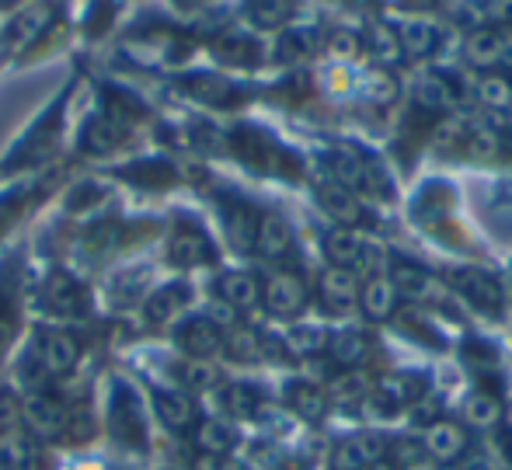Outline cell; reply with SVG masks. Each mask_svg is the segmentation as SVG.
I'll use <instances>...</instances> for the list:
<instances>
[{"mask_svg": "<svg viewBox=\"0 0 512 470\" xmlns=\"http://www.w3.org/2000/svg\"><path fill=\"white\" fill-rule=\"evenodd\" d=\"M324 255L335 262V269H356V272H377L384 251L366 237L352 234V230H331L324 241Z\"/></svg>", "mask_w": 512, "mask_h": 470, "instance_id": "obj_1", "label": "cell"}, {"mask_svg": "<svg viewBox=\"0 0 512 470\" xmlns=\"http://www.w3.org/2000/svg\"><path fill=\"white\" fill-rule=\"evenodd\" d=\"M112 425H115V439L133 450H140L147 443V425H143V408L140 397L133 394V387L122 380H115V394H112Z\"/></svg>", "mask_w": 512, "mask_h": 470, "instance_id": "obj_2", "label": "cell"}, {"mask_svg": "<svg viewBox=\"0 0 512 470\" xmlns=\"http://www.w3.org/2000/svg\"><path fill=\"white\" fill-rule=\"evenodd\" d=\"M28 359L39 366L46 380L49 376H67L77 366V359H81V345L70 335H42L35 342V349L28 352Z\"/></svg>", "mask_w": 512, "mask_h": 470, "instance_id": "obj_3", "label": "cell"}, {"mask_svg": "<svg viewBox=\"0 0 512 470\" xmlns=\"http://www.w3.org/2000/svg\"><path fill=\"white\" fill-rule=\"evenodd\" d=\"M67 408L49 394H32L21 404V422L28 425V432L39 439H56L67 432Z\"/></svg>", "mask_w": 512, "mask_h": 470, "instance_id": "obj_4", "label": "cell"}, {"mask_svg": "<svg viewBox=\"0 0 512 470\" xmlns=\"http://www.w3.org/2000/svg\"><path fill=\"white\" fill-rule=\"evenodd\" d=\"M453 282H457V289L474 303V307L492 310V314H499V310L506 307V286H502L492 272L464 269V272H457V276H453Z\"/></svg>", "mask_w": 512, "mask_h": 470, "instance_id": "obj_5", "label": "cell"}, {"mask_svg": "<svg viewBox=\"0 0 512 470\" xmlns=\"http://www.w3.org/2000/svg\"><path fill=\"white\" fill-rule=\"evenodd\" d=\"M425 450H429V457L439 460V464H453V460H460L467 453L464 425L436 418V422L425 429Z\"/></svg>", "mask_w": 512, "mask_h": 470, "instance_id": "obj_6", "label": "cell"}, {"mask_svg": "<svg viewBox=\"0 0 512 470\" xmlns=\"http://www.w3.org/2000/svg\"><path fill=\"white\" fill-rule=\"evenodd\" d=\"M265 307H269L276 317L300 314V310L307 307V286L297 276L279 272V276H272L265 282Z\"/></svg>", "mask_w": 512, "mask_h": 470, "instance_id": "obj_7", "label": "cell"}, {"mask_svg": "<svg viewBox=\"0 0 512 470\" xmlns=\"http://www.w3.org/2000/svg\"><path fill=\"white\" fill-rule=\"evenodd\" d=\"M42 303L60 317H81L88 300H84V289L77 286L74 279L56 272V276H49L46 286H42Z\"/></svg>", "mask_w": 512, "mask_h": 470, "instance_id": "obj_8", "label": "cell"}, {"mask_svg": "<svg viewBox=\"0 0 512 470\" xmlns=\"http://www.w3.org/2000/svg\"><path fill=\"white\" fill-rule=\"evenodd\" d=\"M317 289H321V303L331 314H349L359 303V286L349 269H328L321 276V286Z\"/></svg>", "mask_w": 512, "mask_h": 470, "instance_id": "obj_9", "label": "cell"}, {"mask_svg": "<svg viewBox=\"0 0 512 470\" xmlns=\"http://www.w3.org/2000/svg\"><path fill=\"white\" fill-rule=\"evenodd\" d=\"M178 342H182V349L189 352L192 359H199V363L213 359L216 352L223 349L220 328H216V321H209V317H196V321L185 324V328L178 331Z\"/></svg>", "mask_w": 512, "mask_h": 470, "instance_id": "obj_10", "label": "cell"}, {"mask_svg": "<svg viewBox=\"0 0 512 470\" xmlns=\"http://www.w3.org/2000/svg\"><path fill=\"white\" fill-rule=\"evenodd\" d=\"M49 18H53V4H39V7H28V11H21L18 18L11 21V28L4 32V49H7V53H18V49H25L35 35H42V28L49 25Z\"/></svg>", "mask_w": 512, "mask_h": 470, "instance_id": "obj_11", "label": "cell"}, {"mask_svg": "<svg viewBox=\"0 0 512 470\" xmlns=\"http://www.w3.org/2000/svg\"><path fill=\"white\" fill-rule=\"evenodd\" d=\"M464 53L474 67H499V63H506L512 56V39L502 32H474L467 39Z\"/></svg>", "mask_w": 512, "mask_h": 470, "instance_id": "obj_12", "label": "cell"}, {"mask_svg": "<svg viewBox=\"0 0 512 470\" xmlns=\"http://www.w3.org/2000/svg\"><path fill=\"white\" fill-rule=\"evenodd\" d=\"M387 443L380 436H356L335 450V470H363L384 460Z\"/></svg>", "mask_w": 512, "mask_h": 470, "instance_id": "obj_13", "label": "cell"}, {"mask_svg": "<svg viewBox=\"0 0 512 470\" xmlns=\"http://www.w3.org/2000/svg\"><path fill=\"white\" fill-rule=\"evenodd\" d=\"M154 411L168 429H196V404L182 390H157Z\"/></svg>", "mask_w": 512, "mask_h": 470, "instance_id": "obj_14", "label": "cell"}, {"mask_svg": "<svg viewBox=\"0 0 512 470\" xmlns=\"http://www.w3.org/2000/svg\"><path fill=\"white\" fill-rule=\"evenodd\" d=\"M377 401L387 408H405V404L422 401V380L411 373H387L377 380Z\"/></svg>", "mask_w": 512, "mask_h": 470, "instance_id": "obj_15", "label": "cell"}, {"mask_svg": "<svg viewBox=\"0 0 512 470\" xmlns=\"http://www.w3.org/2000/svg\"><path fill=\"white\" fill-rule=\"evenodd\" d=\"M321 206H324V213L331 216V220H338L342 227H356L359 220H363V206L356 202V195L349 192L345 185H338V182H328V185H321Z\"/></svg>", "mask_w": 512, "mask_h": 470, "instance_id": "obj_16", "label": "cell"}, {"mask_svg": "<svg viewBox=\"0 0 512 470\" xmlns=\"http://www.w3.org/2000/svg\"><path fill=\"white\" fill-rule=\"evenodd\" d=\"M192 300V289L185 282H171V286H161L154 296L147 300V317L150 321H168V317L182 314Z\"/></svg>", "mask_w": 512, "mask_h": 470, "instance_id": "obj_17", "label": "cell"}, {"mask_svg": "<svg viewBox=\"0 0 512 470\" xmlns=\"http://www.w3.org/2000/svg\"><path fill=\"white\" fill-rule=\"evenodd\" d=\"M227 237L237 251H255L258 244V216L241 202L227 206Z\"/></svg>", "mask_w": 512, "mask_h": 470, "instance_id": "obj_18", "label": "cell"}, {"mask_svg": "<svg viewBox=\"0 0 512 470\" xmlns=\"http://www.w3.org/2000/svg\"><path fill=\"white\" fill-rule=\"evenodd\" d=\"M290 223L283 220V216H262L258 220V244L255 248L262 251L265 258H283L286 251H290Z\"/></svg>", "mask_w": 512, "mask_h": 470, "instance_id": "obj_19", "label": "cell"}, {"mask_svg": "<svg viewBox=\"0 0 512 470\" xmlns=\"http://www.w3.org/2000/svg\"><path fill=\"white\" fill-rule=\"evenodd\" d=\"M391 286L398 289L401 296H408V300H429L432 293H436V282L425 269H418V265L411 262H398L394 265V279Z\"/></svg>", "mask_w": 512, "mask_h": 470, "instance_id": "obj_20", "label": "cell"}, {"mask_svg": "<svg viewBox=\"0 0 512 470\" xmlns=\"http://www.w3.org/2000/svg\"><path fill=\"white\" fill-rule=\"evenodd\" d=\"M394 300H398V289H394L387 279H370L363 286V293H359V303H363L370 321H387L394 310Z\"/></svg>", "mask_w": 512, "mask_h": 470, "instance_id": "obj_21", "label": "cell"}, {"mask_svg": "<svg viewBox=\"0 0 512 470\" xmlns=\"http://www.w3.org/2000/svg\"><path fill=\"white\" fill-rule=\"evenodd\" d=\"M209 258H213V251H209V241L199 230H182L171 241V262L175 265H203Z\"/></svg>", "mask_w": 512, "mask_h": 470, "instance_id": "obj_22", "label": "cell"}, {"mask_svg": "<svg viewBox=\"0 0 512 470\" xmlns=\"http://www.w3.org/2000/svg\"><path fill=\"white\" fill-rule=\"evenodd\" d=\"M286 401H290V408L297 411L300 418H307V422H321L324 411H328L324 394L317 387H310V383H290V387H286Z\"/></svg>", "mask_w": 512, "mask_h": 470, "instance_id": "obj_23", "label": "cell"}, {"mask_svg": "<svg viewBox=\"0 0 512 470\" xmlns=\"http://www.w3.org/2000/svg\"><path fill=\"white\" fill-rule=\"evenodd\" d=\"M328 356H331V363L342 366V370H356V366H363L366 356H370V345L359 335H335V338H328Z\"/></svg>", "mask_w": 512, "mask_h": 470, "instance_id": "obj_24", "label": "cell"}, {"mask_svg": "<svg viewBox=\"0 0 512 470\" xmlns=\"http://www.w3.org/2000/svg\"><path fill=\"white\" fill-rule=\"evenodd\" d=\"M196 446L206 453V457H227V453L234 450V429L223 422H199Z\"/></svg>", "mask_w": 512, "mask_h": 470, "instance_id": "obj_25", "label": "cell"}, {"mask_svg": "<svg viewBox=\"0 0 512 470\" xmlns=\"http://www.w3.org/2000/svg\"><path fill=\"white\" fill-rule=\"evenodd\" d=\"M220 296L230 310L251 307V303L258 300V282L251 276H244V272H227V276L220 279Z\"/></svg>", "mask_w": 512, "mask_h": 470, "instance_id": "obj_26", "label": "cell"}, {"mask_svg": "<svg viewBox=\"0 0 512 470\" xmlns=\"http://www.w3.org/2000/svg\"><path fill=\"white\" fill-rule=\"evenodd\" d=\"M122 140V129L119 122L112 119V115H102V119H91L88 129H84V147L95 150V154H108V150H115Z\"/></svg>", "mask_w": 512, "mask_h": 470, "instance_id": "obj_27", "label": "cell"}, {"mask_svg": "<svg viewBox=\"0 0 512 470\" xmlns=\"http://www.w3.org/2000/svg\"><path fill=\"white\" fill-rule=\"evenodd\" d=\"M464 418H467V425H474V429H492V425H499V418H502V404L495 401L492 394L481 390V394L467 397Z\"/></svg>", "mask_w": 512, "mask_h": 470, "instance_id": "obj_28", "label": "cell"}, {"mask_svg": "<svg viewBox=\"0 0 512 470\" xmlns=\"http://www.w3.org/2000/svg\"><path fill=\"white\" fill-rule=\"evenodd\" d=\"M220 404L230 418H248L258 411V390L248 387V383H230L220 394Z\"/></svg>", "mask_w": 512, "mask_h": 470, "instance_id": "obj_29", "label": "cell"}, {"mask_svg": "<svg viewBox=\"0 0 512 470\" xmlns=\"http://www.w3.org/2000/svg\"><path fill=\"white\" fill-rule=\"evenodd\" d=\"M398 39L408 56H429L432 46H436V28H432L429 21H408Z\"/></svg>", "mask_w": 512, "mask_h": 470, "instance_id": "obj_30", "label": "cell"}, {"mask_svg": "<svg viewBox=\"0 0 512 470\" xmlns=\"http://www.w3.org/2000/svg\"><path fill=\"white\" fill-rule=\"evenodd\" d=\"M286 349L297 352V356H317L321 349H328V335L314 324H304V328H293L286 335Z\"/></svg>", "mask_w": 512, "mask_h": 470, "instance_id": "obj_31", "label": "cell"}, {"mask_svg": "<svg viewBox=\"0 0 512 470\" xmlns=\"http://www.w3.org/2000/svg\"><path fill=\"white\" fill-rule=\"evenodd\" d=\"M415 98H418V105L429 108V112H443L453 101V91H450V84L439 81V77H425V81H418Z\"/></svg>", "mask_w": 512, "mask_h": 470, "instance_id": "obj_32", "label": "cell"}, {"mask_svg": "<svg viewBox=\"0 0 512 470\" xmlns=\"http://www.w3.org/2000/svg\"><path fill=\"white\" fill-rule=\"evenodd\" d=\"M227 352H230V359H237V363H255V359L262 356V345H258L255 331L234 328L227 335Z\"/></svg>", "mask_w": 512, "mask_h": 470, "instance_id": "obj_33", "label": "cell"}, {"mask_svg": "<svg viewBox=\"0 0 512 470\" xmlns=\"http://www.w3.org/2000/svg\"><path fill=\"white\" fill-rule=\"evenodd\" d=\"M290 14V0H251V18L262 28H276Z\"/></svg>", "mask_w": 512, "mask_h": 470, "instance_id": "obj_34", "label": "cell"}, {"mask_svg": "<svg viewBox=\"0 0 512 470\" xmlns=\"http://www.w3.org/2000/svg\"><path fill=\"white\" fill-rule=\"evenodd\" d=\"M478 98L485 101L488 108H509L512 105V84L506 77H485L478 84Z\"/></svg>", "mask_w": 512, "mask_h": 470, "instance_id": "obj_35", "label": "cell"}, {"mask_svg": "<svg viewBox=\"0 0 512 470\" xmlns=\"http://www.w3.org/2000/svg\"><path fill=\"white\" fill-rule=\"evenodd\" d=\"M178 370V380L185 383L189 390H209L216 383V373L209 370V366H203L199 359H192V363H182V366H175Z\"/></svg>", "mask_w": 512, "mask_h": 470, "instance_id": "obj_36", "label": "cell"}, {"mask_svg": "<svg viewBox=\"0 0 512 470\" xmlns=\"http://www.w3.org/2000/svg\"><path fill=\"white\" fill-rule=\"evenodd\" d=\"M335 394L342 401H359V397H370V380L356 370H345L342 376L335 380Z\"/></svg>", "mask_w": 512, "mask_h": 470, "instance_id": "obj_37", "label": "cell"}, {"mask_svg": "<svg viewBox=\"0 0 512 470\" xmlns=\"http://www.w3.org/2000/svg\"><path fill=\"white\" fill-rule=\"evenodd\" d=\"M0 470H39L35 457L21 446H0Z\"/></svg>", "mask_w": 512, "mask_h": 470, "instance_id": "obj_38", "label": "cell"}, {"mask_svg": "<svg viewBox=\"0 0 512 470\" xmlns=\"http://www.w3.org/2000/svg\"><path fill=\"white\" fill-rule=\"evenodd\" d=\"M115 244V230L112 227H95V230H88L84 234V241H81V248L88 251V255H105L108 248Z\"/></svg>", "mask_w": 512, "mask_h": 470, "instance_id": "obj_39", "label": "cell"}, {"mask_svg": "<svg viewBox=\"0 0 512 470\" xmlns=\"http://www.w3.org/2000/svg\"><path fill=\"white\" fill-rule=\"evenodd\" d=\"M18 415H21V408H18V401H14V394L7 387H0V432H4Z\"/></svg>", "mask_w": 512, "mask_h": 470, "instance_id": "obj_40", "label": "cell"}, {"mask_svg": "<svg viewBox=\"0 0 512 470\" xmlns=\"http://www.w3.org/2000/svg\"><path fill=\"white\" fill-rule=\"evenodd\" d=\"M102 192H105L102 185H91V182H84L81 188H77L74 195H70V206H74V209L88 206V202H95V199H98V195H102Z\"/></svg>", "mask_w": 512, "mask_h": 470, "instance_id": "obj_41", "label": "cell"}, {"mask_svg": "<svg viewBox=\"0 0 512 470\" xmlns=\"http://www.w3.org/2000/svg\"><path fill=\"white\" fill-rule=\"evenodd\" d=\"M63 436H70V439H88L91 436V418L88 415L67 418V432H63Z\"/></svg>", "mask_w": 512, "mask_h": 470, "instance_id": "obj_42", "label": "cell"}, {"mask_svg": "<svg viewBox=\"0 0 512 470\" xmlns=\"http://www.w3.org/2000/svg\"><path fill=\"white\" fill-rule=\"evenodd\" d=\"M331 53H338V56H352V53H356V39H352L349 32H338L335 39H331Z\"/></svg>", "mask_w": 512, "mask_h": 470, "instance_id": "obj_43", "label": "cell"}, {"mask_svg": "<svg viewBox=\"0 0 512 470\" xmlns=\"http://www.w3.org/2000/svg\"><path fill=\"white\" fill-rule=\"evenodd\" d=\"M460 470H499V467H495L485 453H474V457H467L464 464H460Z\"/></svg>", "mask_w": 512, "mask_h": 470, "instance_id": "obj_44", "label": "cell"}, {"mask_svg": "<svg viewBox=\"0 0 512 470\" xmlns=\"http://www.w3.org/2000/svg\"><path fill=\"white\" fill-rule=\"evenodd\" d=\"M363 470H394L387 460H377V464H370V467H363Z\"/></svg>", "mask_w": 512, "mask_h": 470, "instance_id": "obj_45", "label": "cell"}, {"mask_svg": "<svg viewBox=\"0 0 512 470\" xmlns=\"http://www.w3.org/2000/svg\"><path fill=\"white\" fill-rule=\"evenodd\" d=\"M506 425H509V432H512V404H509V411H506Z\"/></svg>", "mask_w": 512, "mask_h": 470, "instance_id": "obj_46", "label": "cell"}, {"mask_svg": "<svg viewBox=\"0 0 512 470\" xmlns=\"http://www.w3.org/2000/svg\"><path fill=\"white\" fill-rule=\"evenodd\" d=\"M408 470H432V467H425V464H411Z\"/></svg>", "mask_w": 512, "mask_h": 470, "instance_id": "obj_47", "label": "cell"}, {"mask_svg": "<svg viewBox=\"0 0 512 470\" xmlns=\"http://www.w3.org/2000/svg\"><path fill=\"white\" fill-rule=\"evenodd\" d=\"M0 4H14V0H0Z\"/></svg>", "mask_w": 512, "mask_h": 470, "instance_id": "obj_48", "label": "cell"}, {"mask_svg": "<svg viewBox=\"0 0 512 470\" xmlns=\"http://www.w3.org/2000/svg\"><path fill=\"white\" fill-rule=\"evenodd\" d=\"M509 457H512V446H509Z\"/></svg>", "mask_w": 512, "mask_h": 470, "instance_id": "obj_49", "label": "cell"}]
</instances>
